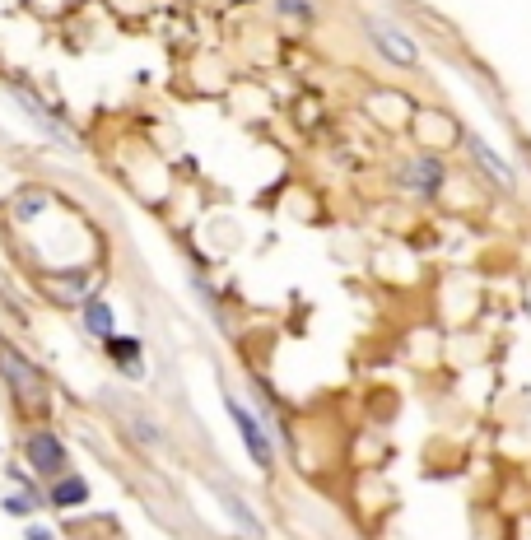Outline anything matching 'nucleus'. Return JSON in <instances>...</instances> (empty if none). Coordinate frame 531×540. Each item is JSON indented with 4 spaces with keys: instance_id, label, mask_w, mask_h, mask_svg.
Returning <instances> with one entry per match:
<instances>
[{
    "instance_id": "nucleus-1",
    "label": "nucleus",
    "mask_w": 531,
    "mask_h": 540,
    "mask_svg": "<svg viewBox=\"0 0 531 540\" xmlns=\"http://www.w3.org/2000/svg\"><path fill=\"white\" fill-rule=\"evenodd\" d=\"M219 401H224V415H229V424H233V433H238V443H243L247 461H252L257 471L271 475L275 461H280V452H275V433L266 429V419H261L257 410L243 401V396L233 392V387H224V392H219Z\"/></svg>"
},
{
    "instance_id": "nucleus-2",
    "label": "nucleus",
    "mask_w": 531,
    "mask_h": 540,
    "mask_svg": "<svg viewBox=\"0 0 531 540\" xmlns=\"http://www.w3.org/2000/svg\"><path fill=\"white\" fill-rule=\"evenodd\" d=\"M0 382H5L10 401L24 415H42L47 410V373L19 345H10V340H0Z\"/></svg>"
},
{
    "instance_id": "nucleus-3",
    "label": "nucleus",
    "mask_w": 531,
    "mask_h": 540,
    "mask_svg": "<svg viewBox=\"0 0 531 540\" xmlns=\"http://www.w3.org/2000/svg\"><path fill=\"white\" fill-rule=\"evenodd\" d=\"M457 149H462L466 163L485 177V187H490V191H499V196H518V191H522V177H518V168H513V159H508L504 149H494L480 131L457 126Z\"/></svg>"
},
{
    "instance_id": "nucleus-4",
    "label": "nucleus",
    "mask_w": 531,
    "mask_h": 540,
    "mask_svg": "<svg viewBox=\"0 0 531 540\" xmlns=\"http://www.w3.org/2000/svg\"><path fill=\"white\" fill-rule=\"evenodd\" d=\"M392 182L406 191L410 201H429L434 205L452 182V168H448V154H438V149H415L410 159L396 163Z\"/></svg>"
},
{
    "instance_id": "nucleus-5",
    "label": "nucleus",
    "mask_w": 531,
    "mask_h": 540,
    "mask_svg": "<svg viewBox=\"0 0 531 540\" xmlns=\"http://www.w3.org/2000/svg\"><path fill=\"white\" fill-rule=\"evenodd\" d=\"M19 457H24V471L33 475L38 485H47V480H56L61 471H70V447L52 424H33V429L24 433V443H19Z\"/></svg>"
},
{
    "instance_id": "nucleus-6",
    "label": "nucleus",
    "mask_w": 531,
    "mask_h": 540,
    "mask_svg": "<svg viewBox=\"0 0 531 540\" xmlns=\"http://www.w3.org/2000/svg\"><path fill=\"white\" fill-rule=\"evenodd\" d=\"M364 38L373 42V52L396 70H420L424 66V52L420 42L410 38L406 28H396L392 19H382V14H364Z\"/></svg>"
},
{
    "instance_id": "nucleus-7",
    "label": "nucleus",
    "mask_w": 531,
    "mask_h": 540,
    "mask_svg": "<svg viewBox=\"0 0 531 540\" xmlns=\"http://www.w3.org/2000/svg\"><path fill=\"white\" fill-rule=\"evenodd\" d=\"M98 284H103V275H98L94 266H75V270H52V275H42V294L52 298L56 308H80L84 298L98 294Z\"/></svg>"
},
{
    "instance_id": "nucleus-8",
    "label": "nucleus",
    "mask_w": 531,
    "mask_h": 540,
    "mask_svg": "<svg viewBox=\"0 0 531 540\" xmlns=\"http://www.w3.org/2000/svg\"><path fill=\"white\" fill-rule=\"evenodd\" d=\"M103 354H108V364L122 373L126 382H145V373H150V364H145V336H126V331H112L108 340H103Z\"/></svg>"
},
{
    "instance_id": "nucleus-9",
    "label": "nucleus",
    "mask_w": 531,
    "mask_h": 540,
    "mask_svg": "<svg viewBox=\"0 0 531 540\" xmlns=\"http://www.w3.org/2000/svg\"><path fill=\"white\" fill-rule=\"evenodd\" d=\"M10 98H14V103H19V108H24V112H28V117H33V126H38L42 135H52L56 145H66V149H75V145H80V140H75V131H70V126L61 122V117H56V112L47 108V103H42V98L33 94L28 84H10Z\"/></svg>"
},
{
    "instance_id": "nucleus-10",
    "label": "nucleus",
    "mask_w": 531,
    "mask_h": 540,
    "mask_svg": "<svg viewBox=\"0 0 531 540\" xmlns=\"http://www.w3.org/2000/svg\"><path fill=\"white\" fill-rule=\"evenodd\" d=\"M89 499H94V485H89L80 471H61L56 480L42 485V503L56 508V513H75V508H84Z\"/></svg>"
},
{
    "instance_id": "nucleus-11",
    "label": "nucleus",
    "mask_w": 531,
    "mask_h": 540,
    "mask_svg": "<svg viewBox=\"0 0 531 540\" xmlns=\"http://www.w3.org/2000/svg\"><path fill=\"white\" fill-rule=\"evenodd\" d=\"M75 312H80V331L89 340H98V345H103V340L117 331V308H112V298L94 294V298H84Z\"/></svg>"
},
{
    "instance_id": "nucleus-12",
    "label": "nucleus",
    "mask_w": 531,
    "mask_h": 540,
    "mask_svg": "<svg viewBox=\"0 0 531 540\" xmlns=\"http://www.w3.org/2000/svg\"><path fill=\"white\" fill-rule=\"evenodd\" d=\"M47 210H56V191L47 187H24V191H14V201H10V219L19 224V229H28V224H38Z\"/></svg>"
},
{
    "instance_id": "nucleus-13",
    "label": "nucleus",
    "mask_w": 531,
    "mask_h": 540,
    "mask_svg": "<svg viewBox=\"0 0 531 540\" xmlns=\"http://www.w3.org/2000/svg\"><path fill=\"white\" fill-rule=\"evenodd\" d=\"M210 494H215V503H219V508H224V513L233 517V527H243L247 536H261V517L252 513V508H247V503L238 499V494H233L229 485H210Z\"/></svg>"
},
{
    "instance_id": "nucleus-14",
    "label": "nucleus",
    "mask_w": 531,
    "mask_h": 540,
    "mask_svg": "<svg viewBox=\"0 0 531 540\" xmlns=\"http://www.w3.org/2000/svg\"><path fill=\"white\" fill-rule=\"evenodd\" d=\"M0 508L10 517H33L42 508V489H10V494L0 499Z\"/></svg>"
},
{
    "instance_id": "nucleus-15",
    "label": "nucleus",
    "mask_w": 531,
    "mask_h": 540,
    "mask_svg": "<svg viewBox=\"0 0 531 540\" xmlns=\"http://www.w3.org/2000/svg\"><path fill=\"white\" fill-rule=\"evenodd\" d=\"M126 433H131V438H136V443H145V447H164V429H159V424H154L150 415H126Z\"/></svg>"
},
{
    "instance_id": "nucleus-16",
    "label": "nucleus",
    "mask_w": 531,
    "mask_h": 540,
    "mask_svg": "<svg viewBox=\"0 0 531 540\" xmlns=\"http://www.w3.org/2000/svg\"><path fill=\"white\" fill-rule=\"evenodd\" d=\"M275 14L294 24H317V0H275Z\"/></svg>"
},
{
    "instance_id": "nucleus-17",
    "label": "nucleus",
    "mask_w": 531,
    "mask_h": 540,
    "mask_svg": "<svg viewBox=\"0 0 531 540\" xmlns=\"http://www.w3.org/2000/svg\"><path fill=\"white\" fill-rule=\"evenodd\" d=\"M24 540H56V531L47 522H28L24 527Z\"/></svg>"
},
{
    "instance_id": "nucleus-18",
    "label": "nucleus",
    "mask_w": 531,
    "mask_h": 540,
    "mask_svg": "<svg viewBox=\"0 0 531 540\" xmlns=\"http://www.w3.org/2000/svg\"><path fill=\"white\" fill-rule=\"evenodd\" d=\"M0 457H5V447H0Z\"/></svg>"
}]
</instances>
